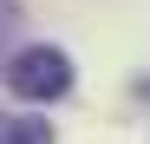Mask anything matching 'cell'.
<instances>
[{"label": "cell", "mask_w": 150, "mask_h": 144, "mask_svg": "<svg viewBox=\"0 0 150 144\" xmlns=\"http://www.w3.org/2000/svg\"><path fill=\"white\" fill-rule=\"evenodd\" d=\"M7 85L20 92V98H59V92H72V59L59 53V46H26V53H13L7 66Z\"/></svg>", "instance_id": "obj_1"}, {"label": "cell", "mask_w": 150, "mask_h": 144, "mask_svg": "<svg viewBox=\"0 0 150 144\" xmlns=\"http://www.w3.org/2000/svg\"><path fill=\"white\" fill-rule=\"evenodd\" d=\"M0 144H52V125H39V118H0Z\"/></svg>", "instance_id": "obj_2"}]
</instances>
